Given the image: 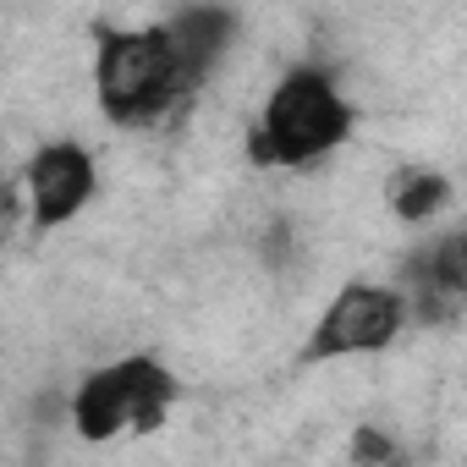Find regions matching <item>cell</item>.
<instances>
[{
    "label": "cell",
    "mask_w": 467,
    "mask_h": 467,
    "mask_svg": "<svg viewBox=\"0 0 467 467\" xmlns=\"http://www.w3.org/2000/svg\"><path fill=\"white\" fill-rule=\"evenodd\" d=\"M352 132H358V105L341 88V78L319 61H292L270 83L254 116L248 154L265 171H308L325 165L336 149H347Z\"/></svg>",
    "instance_id": "cell-1"
},
{
    "label": "cell",
    "mask_w": 467,
    "mask_h": 467,
    "mask_svg": "<svg viewBox=\"0 0 467 467\" xmlns=\"http://www.w3.org/2000/svg\"><path fill=\"white\" fill-rule=\"evenodd\" d=\"M385 209L401 225H434L440 214L456 209V182L434 160H407L385 176Z\"/></svg>",
    "instance_id": "cell-8"
},
{
    "label": "cell",
    "mask_w": 467,
    "mask_h": 467,
    "mask_svg": "<svg viewBox=\"0 0 467 467\" xmlns=\"http://www.w3.org/2000/svg\"><path fill=\"white\" fill-rule=\"evenodd\" d=\"M182 401V379L154 352H121L88 368L67 396V429L83 445H121L165 429L171 407Z\"/></svg>",
    "instance_id": "cell-2"
},
{
    "label": "cell",
    "mask_w": 467,
    "mask_h": 467,
    "mask_svg": "<svg viewBox=\"0 0 467 467\" xmlns=\"http://www.w3.org/2000/svg\"><path fill=\"white\" fill-rule=\"evenodd\" d=\"M187 78L160 23L105 28L94 45V105L110 127H154L187 99Z\"/></svg>",
    "instance_id": "cell-3"
},
{
    "label": "cell",
    "mask_w": 467,
    "mask_h": 467,
    "mask_svg": "<svg viewBox=\"0 0 467 467\" xmlns=\"http://www.w3.org/2000/svg\"><path fill=\"white\" fill-rule=\"evenodd\" d=\"M17 198H23V220L34 231L72 225L99 198V160H94V149L78 143V138L39 143L23 160V171H17Z\"/></svg>",
    "instance_id": "cell-5"
},
{
    "label": "cell",
    "mask_w": 467,
    "mask_h": 467,
    "mask_svg": "<svg viewBox=\"0 0 467 467\" xmlns=\"http://www.w3.org/2000/svg\"><path fill=\"white\" fill-rule=\"evenodd\" d=\"M407 325H412V314H407V297L396 292V281H347L319 308V319L303 341V358L308 363L379 358L407 336Z\"/></svg>",
    "instance_id": "cell-4"
},
{
    "label": "cell",
    "mask_w": 467,
    "mask_h": 467,
    "mask_svg": "<svg viewBox=\"0 0 467 467\" xmlns=\"http://www.w3.org/2000/svg\"><path fill=\"white\" fill-rule=\"evenodd\" d=\"M347 456H352V467H407V445L385 423H358Z\"/></svg>",
    "instance_id": "cell-9"
},
{
    "label": "cell",
    "mask_w": 467,
    "mask_h": 467,
    "mask_svg": "<svg viewBox=\"0 0 467 467\" xmlns=\"http://www.w3.org/2000/svg\"><path fill=\"white\" fill-rule=\"evenodd\" d=\"M396 292L407 297L412 319H456V308L467 297V231L462 225L429 231L423 248L407 254Z\"/></svg>",
    "instance_id": "cell-6"
},
{
    "label": "cell",
    "mask_w": 467,
    "mask_h": 467,
    "mask_svg": "<svg viewBox=\"0 0 467 467\" xmlns=\"http://www.w3.org/2000/svg\"><path fill=\"white\" fill-rule=\"evenodd\" d=\"M154 23H160L165 45L176 50L187 88H203L225 67V56L237 50V34H243V12H231V6H182V12H165Z\"/></svg>",
    "instance_id": "cell-7"
}]
</instances>
